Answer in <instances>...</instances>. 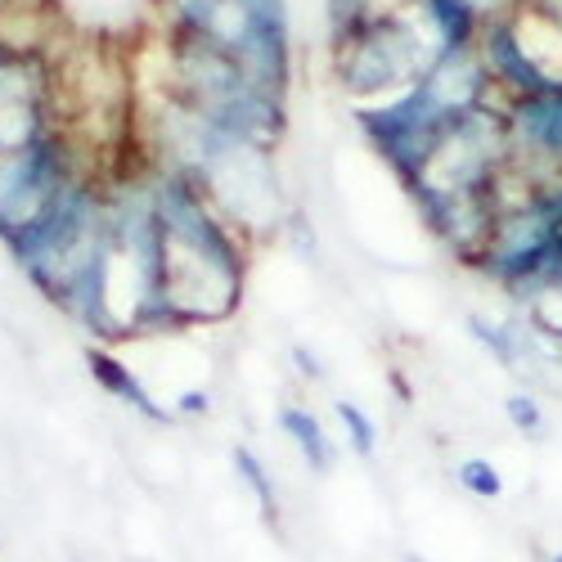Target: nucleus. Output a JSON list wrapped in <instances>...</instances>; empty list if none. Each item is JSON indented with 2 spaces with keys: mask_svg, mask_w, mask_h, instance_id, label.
<instances>
[{
  "mask_svg": "<svg viewBox=\"0 0 562 562\" xmlns=\"http://www.w3.org/2000/svg\"><path fill=\"white\" fill-rule=\"evenodd\" d=\"M504 418H508V428L527 437V441H544L549 437V414L540 405V396L531 387H518V392H508L504 396Z\"/></svg>",
  "mask_w": 562,
  "mask_h": 562,
  "instance_id": "2eb2a0df",
  "label": "nucleus"
},
{
  "mask_svg": "<svg viewBox=\"0 0 562 562\" xmlns=\"http://www.w3.org/2000/svg\"><path fill=\"white\" fill-rule=\"evenodd\" d=\"M504 126H508L513 171L527 180L558 176L562 171V77L536 90V95L504 100Z\"/></svg>",
  "mask_w": 562,
  "mask_h": 562,
  "instance_id": "0eeeda50",
  "label": "nucleus"
},
{
  "mask_svg": "<svg viewBox=\"0 0 562 562\" xmlns=\"http://www.w3.org/2000/svg\"><path fill=\"white\" fill-rule=\"evenodd\" d=\"M324 10H329V45H334L351 27H360L369 14H379V0H324Z\"/></svg>",
  "mask_w": 562,
  "mask_h": 562,
  "instance_id": "f3484780",
  "label": "nucleus"
},
{
  "mask_svg": "<svg viewBox=\"0 0 562 562\" xmlns=\"http://www.w3.org/2000/svg\"><path fill=\"white\" fill-rule=\"evenodd\" d=\"M351 122H356L360 139L383 158V167L401 180V190H405V184L437 158V149L446 145V135L463 117H454L432 95V86L418 77L414 86H405L401 95H392V100L351 104Z\"/></svg>",
  "mask_w": 562,
  "mask_h": 562,
  "instance_id": "39448f33",
  "label": "nucleus"
},
{
  "mask_svg": "<svg viewBox=\"0 0 562 562\" xmlns=\"http://www.w3.org/2000/svg\"><path fill=\"white\" fill-rule=\"evenodd\" d=\"M293 364L306 373L311 383H324V364H319V356H315V351H306V347H293Z\"/></svg>",
  "mask_w": 562,
  "mask_h": 562,
  "instance_id": "6ab92c4d",
  "label": "nucleus"
},
{
  "mask_svg": "<svg viewBox=\"0 0 562 562\" xmlns=\"http://www.w3.org/2000/svg\"><path fill=\"white\" fill-rule=\"evenodd\" d=\"M454 482H459V491H468L473 499H504V473H499V468H495L486 454L459 459Z\"/></svg>",
  "mask_w": 562,
  "mask_h": 562,
  "instance_id": "dca6fc26",
  "label": "nucleus"
},
{
  "mask_svg": "<svg viewBox=\"0 0 562 562\" xmlns=\"http://www.w3.org/2000/svg\"><path fill=\"white\" fill-rule=\"evenodd\" d=\"M279 432L289 437V446L302 454V463L311 468L315 477H329L334 468H338V441L329 437V428L319 424V414L315 409H306V405H297V401H289V405H279Z\"/></svg>",
  "mask_w": 562,
  "mask_h": 562,
  "instance_id": "f8f14e48",
  "label": "nucleus"
},
{
  "mask_svg": "<svg viewBox=\"0 0 562 562\" xmlns=\"http://www.w3.org/2000/svg\"><path fill=\"white\" fill-rule=\"evenodd\" d=\"M10 19V0H0V23H5Z\"/></svg>",
  "mask_w": 562,
  "mask_h": 562,
  "instance_id": "412c9836",
  "label": "nucleus"
},
{
  "mask_svg": "<svg viewBox=\"0 0 562 562\" xmlns=\"http://www.w3.org/2000/svg\"><path fill=\"white\" fill-rule=\"evenodd\" d=\"M5 45H10V41H5V36H0V50H5Z\"/></svg>",
  "mask_w": 562,
  "mask_h": 562,
  "instance_id": "5701e85b",
  "label": "nucleus"
},
{
  "mask_svg": "<svg viewBox=\"0 0 562 562\" xmlns=\"http://www.w3.org/2000/svg\"><path fill=\"white\" fill-rule=\"evenodd\" d=\"M414 10H418V27L432 36L437 50H477L486 14L473 0H414Z\"/></svg>",
  "mask_w": 562,
  "mask_h": 562,
  "instance_id": "9b49d317",
  "label": "nucleus"
},
{
  "mask_svg": "<svg viewBox=\"0 0 562 562\" xmlns=\"http://www.w3.org/2000/svg\"><path fill=\"white\" fill-rule=\"evenodd\" d=\"M229 463H234V477H239L244 491L252 495L261 522H266L270 531H284V499H279V486H274L270 463H266L252 446H234V450H229Z\"/></svg>",
  "mask_w": 562,
  "mask_h": 562,
  "instance_id": "ddd939ff",
  "label": "nucleus"
},
{
  "mask_svg": "<svg viewBox=\"0 0 562 562\" xmlns=\"http://www.w3.org/2000/svg\"><path fill=\"white\" fill-rule=\"evenodd\" d=\"M162 55H167V77H162L167 100L207 117L212 126H221L229 139H239L248 149L274 154L284 145L289 95L261 86L239 59L212 50L203 41L162 36Z\"/></svg>",
  "mask_w": 562,
  "mask_h": 562,
  "instance_id": "f03ea898",
  "label": "nucleus"
},
{
  "mask_svg": "<svg viewBox=\"0 0 562 562\" xmlns=\"http://www.w3.org/2000/svg\"><path fill=\"white\" fill-rule=\"evenodd\" d=\"M86 171L95 167L86 162L81 139L68 122H55L50 131L32 135L27 145L0 149V244L27 221H36L55 199H64Z\"/></svg>",
  "mask_w": 562,
  "mask_h": 562,
  "instance_id": "423d86ee",
  "label": "nucleus"
},
{
  "mask_svg": "<svg viewBox=\"0 0 562 562\" xmlns=\"http://www.w3.org/2000/svg\"><path fill=\"white\" fill-rule=\"evenodd\" d=\"M329 50H334V81L342 95L351 104H379L424 77L437 45L428 32H418L409 14L379 10L360 27H351L342 41H334Z\"/></svg>",
  "mask_w": 562,
  "mask_h": 562,
  "instance_id": "20e7f679",
  "label": "nucleus"
},
{
  "mask_svg": "<svg viewBox=\"0 0 562 562\" xmlns=\"http://www.w3.org/2000/svg\"><path fill=\"white\" fill-rule=\"evenodd\" d=\"M149 184L154 203L167 229V315L171 329H203V324L229 319L244 306V284H248V244L234 229L216 203L199 190V184L158 167L149 158Z\"/></svg>",
  "mask_w": 562,
  "mask_h": 562,
  "instance_id": "f257e3e1",
  "label": "nucleus"
},
{
  "mask_svg": "<svg viewBox=\"0 0 562 562\" xmlns=\"http://www.w3.org/2000/svg\"><path fill=\"white\" fill-rule=\"evenodd\" d=\"M477 55L499 90V100H518V95H536L549 81H558V72H549L544 59H536L527 50V36L518 27V14H495L486 19L482 36H477Z\"/></svg>",
  "mask_w": 562,
  "mask_h": 562,
  "instance_id": "6e6552de",
  "label": "nucleus"
},
{
  "mask_svg": "<svg viewBox=\"0 0 562 562\" xmlns=\"http://www.w3.org/2000/svg\"><path fill=\"white\" fill-rule=\"evenodd\" d=\"M401 562H432V558H424V553H414V549H409V553H401Z\"/></svg>",
  "mask_w": 562,
  "mask_h": 562,
  "instance_id": "aec40b11",
  "label": "nucleus"
},
{
  "mask_svg": "<svg viewBox=\"0 0 562 562\" xmlns=\"http://www.w3.org/2000/svg\"><path fill=\"white\" fill-rule=\"evenodd\" d=\"M81 360H86V373L95 379V387L100 392H109L117 405H126L131 414H139V418H149V424H171L176 418V409H167L154 392H149V383L139 379V373L109 347V342H86V351H81Z\"/></svg>",
  "mask_w": 562,
  "mask_h": 562,
  "instance_id": "1a4fd4ad",
  "label": "nucleus"
},
{
  "mask_svg": "<svg viewBox=\"0 0 562 562\" xmlns=\"http://www.w3.org/2000/svg\"><path fill=\"white\" fill-rule=\"evenodd\" d=\"M207 409H212V396H207L203 387L180 392V396H176V414H180V418H203Z\"/></svg>",
  "mask_w": 562,
  "mask_h": 562,
  "instance_id": "a211bd4d",
  "label": "nucleus"
},
{
  "mask_svg": "<svg viewBox=\"0 0 562 562\" xmlns=\"http://www.w3.org/2000/svg\"><path fill=\"white\" fill-rule=\"evenodd\" d=\"M158 27L176 41H203L239 59L261 86L289 95L293 19L289 0H158Z\"/></svg>",
  "mask_w": 562,
  "mask_h": 562,
  "instance_id": "7ed1b4c3",
  "label": "nucleus"
},
{
  "mask_svg": "<svg viewBox=\"0 0 562 562\" xmlns=\"http://www.w3.org/2000/svg\"><path fill=\"white\" fill-rule=\"evenodd\" d=\"M77 562H81V558H77Z\"/></svg>",
  "mask_w": 562,
  "mask_h": 562,
  "instance_id": "b1692460",
  "label": "nucleus"
},
{
  "mask_svg": "<svg viewBox=\"0 0 562 562\" xmlns=\"http://www.w3.org/2000/svg\"><path fill=\"white\" fill-rule=\"evenodd\" d=\"M544 562H562V549H558V553H549V558H544Z\"/></svg>",
  "mask_w": 562,
  "mask_h": 562,
  "instance_id": "4be33fe9",
  "label": "nucleus"
},
{
  "mask_svg": "<svg viewBox=\"0 0 562 562\" xmlns=\"http://www.w3.org/2000/svg\"><path fill=\"white\" fill-rule=\"evenodd\" d=\"M468 334L477 338L486 356H495L499 369H508L513 379H522L531 387L536 369H544V356L531 347V329H522L518 319H486V315H468Z\"/></svg>",
  "mask_w": 562,
  "mask_h": 562,
  "instance_id": "9d476101",
  "label": "nucleus"
},
{
  "mask_svg": "<svg viewBox=\"0 0 562 562\" xmlns=\"http://www.w3.org/2000/svg\"><path fill=\"white\" fill-rule=\"evenodd\" d=\"M334 418L342 424V437H347V450L356 454V459H373L379 454V441H383V432H379V424H373V414L360 405V401H347V396H338L334 401Z\"/></svg>",
  "mask_w": 562,
  "mask_h": 562,
  "instance_id": "4468645a",
  "label": "nucleus"
}]
</instances>
